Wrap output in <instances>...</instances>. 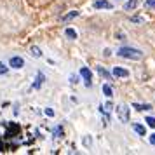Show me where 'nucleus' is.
Segmentation results:
<instances>
[{"label": "nucleus", "instance_id": "f257e3e1", "mask_svg": "<svg viewBox=\"0 0 155 155\" xmlns=\"http://www.w3.org/2000/svg\"><path fill=\"white\" fill-rule=\"evenodd\" d=\"M117 56L126 58V59H133V61H140L143 58V52L140 49H134V47H120L117 51Z\"/></svg>", "mask_w": 155, "mask_h": 155}, {"label": "nucleus", "instance_id": "f03ea898", "mask_svg": "<svg viewBox=\"0 0 155 155\" xmlns=\"http://www.w3.org/2000/svg\"><path fill=\"white\" fill-rule=\"evenodd\" d=\"M117 117L120 122H129V106L127 105H119L117 106Z\"/></svg>", "mask_w": 155, "mask_h": 155}, {"label": "nucleus", "instance_id": "7ed1b4c3", "mask_svg": "<svg viewBox=\"0 0 155 155\" xmlns=\"http://www.w3.org/2000/svg\"><path fill=\"white\" fill-rule=\"evenodd\" d=\"M9 66H12V68H16V70H19V68L25 66V59H23L21 56H12L11 58V61H9Z\"/></svg>", "mask_w": 155, "mask_h": 155}, {"label": "nucleus", "instance_id": "20e7f679", "mask_svg": "<svg viewBox=\"0 0 155 155\" xmlns=\"http://www.w3.org/2000/svg\"><path fill=\"white\" fill-rule=\"evenodd\" d=\"M80 75H82V77L85 78V87H91V78H92V73H91V70H89V68H80Z\"/></svg>", "mask_w": 155, "mask_h": 155}, {"label": "nucleus", "instance_id": "39448f33", "mask_svg": "<svg viewBox=\"0 0 155 155\" xmlns=\"http://www.w3.org/2000/svg\"><path fill=\"white\" fill-rule=\"evenodd\" d=\"M44 82H45V75H44L42 71H38V73H37L35 82H33V85H31V87H33V89H40Z\"/></svg>", "mask_w": 155, "mask_h": 155}, {"label": "nucleus", "instance_id": "423d86ee", "mask_svg": "<svg viewBox=\"0 0 155 155\" xmlns=\"http://www.w3.org/2000/svg\"><path fill=\"white\" fill-rule=\"evenodd\" d=\"M113 5L108 0H96L94 2V9H112Z\"/></svg>", "mask_w": 155, "mask_h": 155}, {"label": "nucleus", "instance_id": "0eeeda50", "mask_svg": "<svg viewBox=\"0 0 155 155\" xmlns=\"http://www.w3.org/2000/svg\"><path fill=\"white\" fill-rule=\"evenodd\" d=\"M113 75H115V77H122V78H126V77H129V71H127L126 68L115 66V68H113Z\"/></svg>", "mask_w": 155, "mask_h": 155}, {"label": "nucleus", "instance_id": "6e6552de", "mask_svg": "<svg viewBox=\"0 0 155 155\" xmlns=\"http://www.w3.org/2000/svg\"><path fill=\"white\" fill-rule=\"evenodd\" d=\"M136 5H138V0H127L124 4V11H134Z\"/></svg>", "mask_w": 155, "mask_h": 155}, {"label": "nucleus", "instance_id": "1a4fd4ad", "mask_svg": "<svg viewBox=\"0 0 155 155\" xmlns=\"http://www.w3.org/2000/svg\"><path fill=\"white\" fill-rule=\"evenodd\" d=\"M77 16H78V11H71V12H68L66 16H63V18H61V21H63V23H68L70 19L77 18Z\"/></svg>", "mask_w": 155, "mask_h": 155}, {"label": "nucleus", "instance_id": "9d476101", "mask_svg": "<svg viewBox=\"0 0 155 155\" xmlns=\"http://www.w3.org/2000/svg\"><path fill=\"white\" fill-rule=\"evenodd\" d=\"M133 129L140 134V136H145V134H147V129H145V126H141V124H133Z\"/></svg>", "mask_w": 155, "mask_h": 155}, {"label": "nucleus", "instance_id": "9b49d317", "mask_svg": "<svg viewBox=\"0 0 155 155\" xmlns=\"http://www.w3.org/2000/svg\"><path fill=\"white\" fill-rule=\"evenodd\" d=\"M112 110H113L112 101H108V103H105V105H99V112H106V113H110Z\"/></svg>", "mask_w": 155, "mask_h": 155}, {"label": "nucleus", "instance_id": "f8f14e48", "mask_svg": "<svg viewBox=\"0 0 155 155\" xmlns=\"http://www.w3.org/2000/svg\"><path fill=\"white\" fill-rule=\"evenodd\" d=\"M133 108H136L138 112H143V110H152V105H140V103H133Z\"/></svg>", "mask_w": 155, "mask_h": 155}, {"label": "nucleus", "instance_id": "ddd939ff", "mask_svg": "<svg viewBox=\"0 0 155 155\" xmlns=\"http://www.w3.org/2000/svg\"><path fill=\"white\" fill-rule=\"evenodd\" d=\"M30 54L33 58H42V52H40V49H38L37 45H31V47H30Z\"/></svg>", "mask_w": 155, "mask_h": 155}, {"label": "nucleus", "instance_id": "4468645a", "mask_svg": "<svg viewBox=\"0 0 155 155\" xmlns=\"http://www.w3.org/2000/svg\"><path fill=\"white\" fill-rule=\"evenodd\" d=\"M103 94H105L106 98H112V96H113V91H112V85H110V84L103 85Z\"/></svg>", "mask_w": 155, "mask_h": 155}, {"label": "nucleus", "instance_id": "2eb2a0df", "mask_svg": "<svg viewBox=\"0 0 155 155\" xmlns=\"http://www.w3.org/2000/svg\"><path fill=\"white\" fill-rule=\"evenodd\" d=\"M96 70H98V73L101 75V77H105L106 80H112V77H110V73H108V71H106L105 68H103V66H98Z\"/></svg>", "mask_w": 155, "mask_h": 155}, {"label": "nucleus", "instance_id": "dca6fc26", "mask_svg": "<svg viewBox=\"0 0 155 155\" xmlns=\"http://www.w3.org/2000/svg\"><path fill=\"white\" fill-rule=\"evenodd\" d=\"M64 35L68 37V38H77V31L73 28H66L64 30Z\"/></svg>", "mask_w": 155, "mask_h": 155}, {"label": "nucleus", "instance_id": "f3484780", "mask_svg": "<svg viewBox=\"0 0 155 155\" xmlns=\"http://www.w3.org/2000/svg\"><path fill=\"white\" fill-rule=\"evenodd\" d=\"M101 115H103V117H101V122H103V127H106L108 124H110V117H108V113H106V112H101Z\"/></svg>", "mask_w": 155, "mask_h": 155}, {"label": "nucleus", "instance_id": "a211bd4d", "mask_svg": "<svg viewBox=\"0 0 155 155\" xmlns=\"http://www.w3.org/2000/svg\"><path fill=\"white\" fill-rule=\"evenodd\" d=\"M52 134H54L56 138H63V127H61V126L54 127V131H52Z\"/></svg>", "mask_w": 155, "mask_h": 155}, {"label": "nucleus", "instance_id": "6ab92c4d", "mask_svg": "<svg viewBox=\"0 0 155 155\" xmlns=\"http://www.w3.org/2000/svg\"><path fill=\"white\" fill-rule=\"evenodd\" d=\"M145 122L148 124V127L155 129V117H147V119H145Z\"/></svg>", "mask_w": 155, "mask_h": 155}, {"label": "nucleus", "instance_id": "aec40b11", "mask_svg": "<svg viewBox=\"0 0 155 155\" xmlns=\"http://www.w3.org/2000/svg\"><path fill=\"white\" fill-rule=\"evenodd\" d=\"M7 71H9V66H5L4 61H0V75H5Z\"/></svg>", "mask_w": 155, "mask_h": 155}, {"label": "nucleus", "instance_id": "412c9836", "mask_svg": "<svg viewBox=\"0 0 155 155\" xmlns=\"http://www.w3.org/2000/svg\"><path fill=\"white\" fill-rule=\"evenodd\" d=\"M82 143H84V147H85V148H89V147L92 145V138H91V136H85Z\"/></svg>", "mask_w": 155, "mask_h": 155}, {"label": "nucleus", "instance_id": "4be33fe9", "mask_svg": "<svg viewBox=\"0 0 155 155\" xmlns=\"http://www.w3.org/2000/svg\"><path fill=\"white\" fill-rule=\"evenodd\" d=\"M145 7L147 9H153L155 7V0H147V2H145Z\"/></svg>", "mask_w": 155, "mask_h": 155}, {"label": "nucleus", "instance_id": "5701e85b", "mask_svg": "<svg viewBox=\"0 0 155 155\" xmlns=\"http://www.w3.org/2000/svg\"><path fill=\"white\" fill-rule=\"evenodd\" d=\"M44 113H45L47 117H54V110H52V108H45V110H44Z\"/></svg>", "mask_w": 155, "mask_h": 155}, {"label": "nucleus", "instance_id": "b1692460", "mask_svg": "<svg viewBox=\"0 0 155 155\" xmlns=\"http://www.w3.org/2000/svg\"><path fill=\"white\" fill-rule=\"evenodd\" d=\"M131 21H133V23H143V18H140V16H134V18H131Z\"/></svg>", "mask_w": 155, "mask_h": 155}, {"label": "nucleus", "instance_id": "393cba45", "mask_svg": "<svg viewBox=\"0 0 155 155\" xmlns=\"http://www.w3.org/2000/svg\"><path fill=\"white\" fill-rule=\"evenodd\" d=\"M70 82H71V84H77L78 77H77V75H70Z\"/></svg>", "mask_w": 155, "mask_h": 155}, {"label": "nucleus", "instance_id": "a878e982", "mask_svg": "<svg viewBox=\"0 0 155 155\" xmlns=\"http://www.w3.org/2000/svg\"><path fill=\"white\" fill-rule=\"evenodd\" d=\"M150 145H155V133L150 136Z\"/></svg>", "mask_w": 155, "mask_h": 155}]
</instances>
